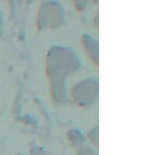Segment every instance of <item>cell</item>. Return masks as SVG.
I'll return each mask as SVG.
<instances>
[{
    "label": "cell",
    "mask_w": 158,
    "mask_h": 155,
    "mask_svg": "<svg viewBox=\"0 0 158 155\" xmlns=\"http://www.w3.org/2000/svg\"><path fill=\"white\" fill-rule=\"evenodd\" d=\"M67 136L69 139V143L75 149H78L80 147L85 146V145H86V141H88V139H86L85 135L83 134V132L80 131L77 128L70 129L67 133Z\"/></svg>",
    "instance_id": "5"
},
{
    "label": "cell",
    "mask_w": 158,
    "mask_h": 155,
    "mask_svg": "<svg viewBox=\"0 0 158 155\" xmlns=\"http://www.w3.org/2000/svg\"><path fill=\"white\" fill-rule=\"evenodd\" d=\"M76 150H77L78 155H98L96 150L94 148H92L91 146H88V145H85V146L80 147V148H78Z\"/></svg>",
    "instance_id": "8"
},
{
    "label": "cell",
    "mask_w": 158,
    "mask_h": 155,
    "mask_svg": "<svg viewBox=\"0 0 158 155\" xmlns=\"http://www.w3.org/2000/svg\"><path fill=\"white\" fill-rule=\"evenodd\" d=\"M65 11L58 1H45L41 3L37 13L36 25L39 30L59 29L64 23Z\"/></svg>",
    "instance_id": "2"
},
{
    "label": "cell",
    "mask_w": 158,
    "mask_h": 155,
    "mask_svg": "<svg viewBox=\"0 0 158 155\" xmlns=\"http://www.w3.org/2000/svg\"><path fill=\"white\" fill-rule=\"evenodd\" d=\"M15 155H23V154H22V153H20V152H18V153H16Z\"/></svg>",
    "instance_id": "10"
},
{
    "label": "cell",
    "mask_w": 158,
    "mask_h": 155,
    "mask_svg": "<svg viewBox=\"0 0 158 155\" xmlns=\"http://www.w3.org/2000/svg\"><path fill=\"white\" fill-rule=\"evenodd\" d=\"M29 151L31 155H53L47 149L35 143H31L29 145Z\"/></svg>",
    "instance_id": "7"
},
{
    "label": "cell",
    "mask_w": 158,
    "mask_h": 155,
    "mask_svg": "<svg viewBox=\"0 0 158 155\" xmlns=\"http://www.w3.org/2000/svg\"><path fill=\"white\" fill-rule=\"evenodd\" d=\"M80 65V59L72 47L53 45L48 50L45 72L50 84L51 99L56 105L67 102L69 76L77 72Z\"/></svg>",
    "instance_id": "1"
},
{
    "label": "cell",
    "mask_w": 158,
    "mask_h": 155,
    "mask_svg": "<svg viewBox=\"0 0 158 155\" xmlns=\"http://www.w3.org/2000/svg\"><path fill=\"white\" fill-rule=\"evenodd\" d=\"M99 82L96 78L90 77L79 81L71 88V96L75 105L80 108H89L98 100Z\"/></svg>",
    "instance_id": "3"
},
{
    "label": "cell",
    "mask_w": 158,
    "mask_h": 155,
    "mask_svg": "<svg viewBox=\"0 0 158 155\" xmlns=\"http://www.w3.org/2000/svg\"><path fill=\"white\" fill-rule=\"evenodd\" d=\"M81 44L85 48L88 57L96 66L99 65V43L93 36L83 34L80 38Z\"/></svg>",
    "instance_id": "4"
},
{
    "label": "cell",
    "mask_w": 158,
    "mask_h": 155,
    "mask_svg": "<svg viewBox=\"0 0 158 155\" xmlns=\"http://www.w3.org/2000/svg\"><path fill=\"white\" fill-rule=\"evenodd\" d=\"M86 139L90 141V143L93 145L95 148H98L99 146V128L98 126H94L93 128H91L86 133Z\"/></svg>",
    "instance_id": "6"
},
{
    "label": "cell",
    "mask_w": 158,
    "mask_h": 155,
    "mask_svg": "<svg viewBox=\"0 0 158 155\" xmlns=\"http://www.w3.org/2000/svg\"><path fill=\"white\" fill-rule=\"evenodd\" d=\"M75 6H77V9L79 11H82V10L86 6V2L85 1H75Z\"/></svg>",
    "instance_id": "9"
}]
</instances>
